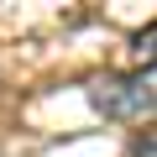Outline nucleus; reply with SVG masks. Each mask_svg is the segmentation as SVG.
<instances>
[{
  "mask_svg": "<svg viewBox=\"0 0 157 157\" xmlns=\"http://www.w3.org/2000/svg\"><path fill=\"white\" fill-rule=\"evenodd\" d=\"M131 52H136V68H157V21H147L131 37Z\"/></svg>",
  "mask_w": 157,
  "mask_h": 157,
  "instance_id": "f03ea898",
  "label": "nucleus"
},
{
  "mask_svg": "<svg viewBox=\"0 0 157 157\" xmlns=\"http://www.w3.org/2000/svg\"><path fill=\"white\" fill-rule=\"evenodd\" d=\"M89 110L115 121V126H147L157 121V68H126V73H94L89 84Z\"/></svg>",
  "mask_w": 157,
  "mask_h": 157,
  "instance_id": "f257e3e1",
  "label": "nucleus"
},
{
  "mask_svg": "<svg viewBox=\"0 0 157 157\" xmlns=\"http://www.w3.org/2000/svg\"><path fill=\"white\" fill-rule=\"evenodd\" d=\"M126 157H157V126L152 131H136L131 147H126Z\"/></svg>",
  "mask_w": 157,
  "mask_h": 157,
  "instance_id": "7ed1b4c3",
  "label": "nucleus"
}]
</instances>
